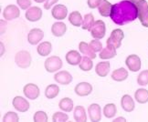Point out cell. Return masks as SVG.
<instances>
[{"instance_id": "obj_10", "label": "cell", "mask_w": 148, "mask_h": 122, "mask_svg": "<svg viewBox=\"0 0 148 122\" xmlns=\"http://www.w3.org/2000/svg\"><path fill=\"white\" fill-rule=\"evenodd\" d=\"M12 104L15 109L19 112H27L29 109V103L23 97L20 96L15 97L12 101Z\"/></svg>"}, {"instance_id": "obj_30", "label": "cell", "mask_w": 148, "mask_h": 122, "mask_svg": "<svg viewBox=\"0 0 148 122\" xmlns=\"http://www.w3.org/2000/svg\"><path fill=\"white\" fill-rule=\"evenodd\" d=\"M116 56V48L106 46L105 48H102V50L100 52V58L101 59H111Z\"/></svg>"}, {"instance_id": "obj_16", "label": "cell", "mask_w": 148, "mask_h": 122, "mask_svg": "<svg viewBox=\"0 0 148 122\" xmlns=\"http://www.w3.org/2000/svg\"><path fill=\"white\" fill-rule=\"evenodd\" d=\"M88 113L90 116V119L93 122H98L101 119V107L98 104H92L88 108Z\"/></svg>"}, {"instance_id": "obj_37", "label": "cell", "mask_w": 148, "mask_h": 122, "mask_svg": "<svg viewBox=\"0 0 148 122\" xmlns=\"http://www.w3.org/2000/svg\"><path fill=\"white\" fill-rule=\"evenodd\" d=\"M89 45H90V48H92L95 53L101 52L102 50V48H103V47H102L101 42H100L99 39H93V40H92L89 43Z\"/></svg>"}, {"instance_id": "obj_41", "label": "cell", "mask_w": 148, "mask_h": 122, "mask_svg": "<svg viewBox=\"0 0 148 122\" xmlns=\"http://www.w3.org/2000/svg\"><path fill=\"white\" fill-rule=\"evenodd\" d=\"M58 1L59 0H46V1H45V4H44V8L47 10L50 9L51 7H52L53 5H55Z\"/></svg>"}, {"instance_id": "obj_34", "label": "cell", "mask_w": 148, "mask_h": 122, "mask_svg": "<svg viewBox=\"0 0 148 122\" xmlns=\"http://www.w3.org/2000/svg\"><path fill=\"white\" fill-rule=\"evenodd\" d=\"M137 83L140 86L148 85V69L142 71L137 77Z\"/></svg>"}, {"instance_id": "obj_42", "label": "cell", "mask_w": 148, "mask_h": 122, "mask_svg": "<svg viewBox=\"0 0 148 122\" xmlns=\"http://www.w3.org/2000/svg\"><path fill=\"white\" fill-rule=\"evenodd\" d=\"M114 121H126V119H125L124 118H123V117H119V118L115 119Z\"/></svg>"}, {"instance_id": "obj_40", "label": "cell", "mask_w": 148, "mask_h": 122, "mask_svg": "<svg viewBox=\"0 0 148 122\" xmlns=\"http://www.w3.org/2000/svg\"><path fill=\"white\" fill-rule=\"evenodd\" d=\"M100 2H101V0H88L87 1L89 7L92 8V9L97 8L100 5Z\"/></svg>"}, {"instance_id": "obj_17", "label": "cell", "mask_w": 148, "mask_h": 122, "mask_svg": "<svg viewBox=\"0 0 148 122\" xmlns=\"http://www.w3.org/2000/svg\"><path fill=\"white\" fill-rule=\"evenodd\" d=\"M121 106L126 112H132L134 110L135 104L133 98L130 95H123L121 99Z\"/></svg>"}, {"instance_id": "obj_5", "label": "cell", "mask_w": 148, "mask_h": 122, "mask_svg": "<svg viewBox=\"0 0 148 122\" xmlns=\"http://www.w3.org/2000/svg\"><path fill=\"white\" fill-rule=\"evenodd\" d=\"M45 68L49 73H53L60 70L62 68V60L58 56H52L49 57L45 60Z\"/></svg>"}, {"instance_id": "obj_32", "label": "cell", "mask_w": 148, "mask_h": 122, "mask_svg": "<svg viewBox=\"0 0 148 122\" xmlns=\"http://www.w3.org/2000/svg\"><path fill=\"white\" fill-rule=\"evenodd\" d=\"M79 68L83 71H90L93 66L92 59L87 56L82 57L81 63L79 64Z\"/></svg>"}, {"instance_id": "obj_28", "label": "cell", "mask_w": 148, "mask_h": 122, "mask_svg": "<svg viewBox=\"0 0 148 122\" xmlns=\"http://www.w3.org/2000/svg\"><path fill=\"white\" fill-rule=\"evenodd\" d=\"M59 93H60V87L58 85H55V84L49 85L46 87V89H45V96L49 99H52L56 98L59 95Z\"/></svg>"}, {"instance_id": "obj_29", "label": "cell", "mask_w": 148, "mask_h": 122, "mask_svg": "<svg viewBox=\"0 0 148 122\" xmlns=\"http://www.w3.org/2000/svg\"><path fill=\"white\" fill-rule=\"evenodd\" d=\"M74 119L76 121H79V122H84L87 120V115H86V111H85V108L82 106H77L74 109Z\"/></svg>"}, {"instance_id": "obj_4", "label": "cell", "mask_w": 148, "mask_h": 122, "mask_svg": "<svg viewBox=\"0 0 148 122\" xmlns=\"http://www.w3.org/2000/svg\"><path fill=\"white\" fill-rule=\"evenodd\" d=\"M32 58L30 53L27 50H21L15 56V63L20 68H27L31 65Z\"/></svg>"}, {"instance_id": "obj_36", "label": "cell", "mask_w": 148, "mask_h": 122, "mask_svg": "<svg viewBox=\"0 0 148 122\" xmlns=\"http://www.w3.org/2000/svg\"><path fill=\"white\" fill-rule=\"evenodd\" d=\"M33 119L35 122H46L49 120V118H48V115L46 112L37 111L35 114H34Z\"/></svg>"}, {"instance_id": "obj_13", "label": "cell", "mask_w": 148, "mask_h": 122, "mask_svg": "<svg viewBox=\"0 0 148 122\" xmlns=\"http://www.w3.org/2000/svg\"><path fill=\"white\" fill-rule=\"evenodd\" d=\"M74 91L79 97H86L92 92V86L88 82H81L76 85Z\"/></svg>"}, {"instance_id": "obj_15", "label": "cell", "mask_w": 148, "mask_h": 122, "mask_svg": "<svg viewBox=\"0 0 148 122\" xmlns=\"http://www.w3.org/2000/svg\"><path fill=\"white\" fill-rule=\"evenodd\" d=\"M54 80L60 85H69L72 81V76L71 75L70 72L62 70L55 74Z\"/></svg>"}, {"instance_id": "obj_6", "label": "cell", "mask_w": 148, "mask_h": 122, "mask_svg": "<svg viewBox=\"0 0 148 122\" xmlns=\"http://www.w3.org/2000/svg\"><path fill=\"white\" fill-rule=\"evenodd\" d=\"M106 33V26L105 23L102 20H97L95 21L94 26H92L90 30V35L95 39H101L105 37Z\"/></svg>"}, {"instance_id": "obj_1", "label": "cell", "mask_w": 148, "mask_h": 122, "mask_svg": "<svg viewBox=\"0 0 148 122\" xmlns=\"http://www.w3.org/2000/svg\"><path fill=\"white\" fill-rule=\"evenodd\" d=\"M111 19L118 26H123L134 21L138 18V9L131 0H123L112 5Z\"/></svg>"}, {"instance_id": "obj_12", "label": "cell", "mask_w": 148, "mask_h": 122, "mask_svg": "<svg viewBox=\"0 0 148 122\" xmlns=\"http://www.w3.org/2000/svg\"><path fill=\"white\" fill-rule=\"evenodd\" d=\"M44 37V32L40 28H33L27 35V41L31 45H37Z\"/></svg>"}, {"instance_id": "obj_25", "label": "cell", "mask_w": 148, "mask_h": 122, "mask_svg": "<svg viewBox=\"0 0 148 122\" xmlns=\"http://www.w3.org/2000/svg\"><path fill=\"white\" fill-rule=\"evenodd\" d=\"M94 16L92 13H89V14H86L84 16L83 18V21H82V29L84 30H88V31H90L92 28V26H94Z\"/></svg>"}, {"instance_id": "obj_19", "label": "cell", "mask_w": 148, "mask_h": 122, "mask_svg": "<svg viewBox=\"0 0 148 122\" xmlns=\"http://www.w3.org/2000/svg\"><path fill=\"white\" fill-rule=\"evenodd\" d=\"M110 68H111V65H110V62H108V61H102V62H100L95 66L96 74L101 77H104L108 75V73H109Z\"/></svg>"}, {"instance_id": "obj_39", "label": "cell", "mask_w": 148, "mask_h": 122, "mask_svg": "<svg viewBox=\"0 0 148 122\" xmlns=\"http://www.w3.org/2000/svg\"><path fill=\"white\" fill-rule=\"evenodd\" d=\"M16 3H18V7L21 9L26 10V9H28L30 7L31 0H16Z\"/></svg>"}, {"instance_id": "obj_14", "label": "cell", "mask_w": 148, "mask_h": 122, "mask_svg": "<svg viewBox=\"0 0 148 122\" xmlns=\"http://www.w3.org/2000/svg\"><path fill=\"white\" fill-rule=\"evenodd\" d=\"M51 15H52V16L55 19L63 20L67 18L68 8L62 4L56 5L55 7L52 8V10H51Z\"/></svg>"}, {"instance_id": "obj_33", "label": "cell", "mask_w": 148, "mask_h": 122, "mask_svg": "<svg viewBox=\"0 0 148 122\" xmlns=\"http://www.w3.org/2000/svg\"><path fill=\"white\" fill-rule=\"evenodd\" d=\"M116 112H117L116 106L112 103L107 104L103 108V114L107 119L113 118L116 115Z\"/></svg>"}, {"instance_id": "obj_8", "label": "cell", "mask_w": 148, "mask_h": 122, "mask_svg": "<svg viewBox=\"0 0 148 122\" xmlns=\"http://www.w3.org/2000/svg\"><path fill=\"white\" fill-rule=\"evenodd\" d=\"M125 64L130 71L137 72L141 69V59L135 54H132L128 56L125 59Z\"/></svg>"}, {"instance_id": "obj_11", "label": "cell", "mask_w": 148, "mask_h": 122, "mask_svg": "<svg viewBox=\"0 0 148 122\" xmlns=\"http://www.w3.org/2000/svg\"><path fill=\"white\" fill-rule=\"evenodd\" d=\"M27 20L30 22H37L42 18V10L38 7H31L27 9L25 14Z\"/></svg>"}, {"instance_id": "obj_20", "label": "cell", "mask_w": 148, "mask_h": 122, "mask_svg": "<svg viewBox=\"0 0 148 122\" xmlns=\"http://www.w3.org/2000/svg\"><path fill=\"white\" fill-rule=\"evenodd\" d=\"M67 31V26L63 22H55L51 26V32L55 37H60L63 36Z\"/></svg>"}, {"instance_id": "obj_35", "label": "cell", "mask_w": 148, "mask_h": 122, "mask_svg": "<svg viewBox=\"0 0 148 122\" xmlns=\"http://www.w3.org/2000/svg\"><path fill=\"white\" fill-rule=\"evenodd\" d=\"M18 120H19L18 115L13 111H8L3 118V121L5 122H18Z\"/></svg>"}, {"instance_id": "obj_21", "label": "cell", "mask_w": 148, "mask_h": 122, "mask_svg": "<svg viewBox=\"0 0 148 122\" xmlns=\"http://www.w3.org/2000/svg\"><path fill=\"white\" fill-rule=\"evenodd\" d=\"M112 8V5L109 1H107V0H101L100 5L98 7V10L101 16H104V18L110 16Z\"/></svg>"}, {"instance_id": "obj_22", "label": "cell", "mask_w": 148, "mask_h": 122, "mask_svg": "<svg viewBox=\"0 0 148 122\" xmlns=\"http://www.w3.org/2000/svg\"><path fill=\"white\" fill-rule=\"evenodd\" d=\"M79 52H81L82 54H83L84 56H87V57L90 58L92 59H94V58H96V57H97L96 56V53L92 50V48H90L89 44L84 42V41L79 42Z\"/></svg>"}, {"instance_id": "obj_43", "label": "cell", "mask_w": 148, "mask_h": 122, "mask_svg": "<svg viewBox=\"0 0 148 122\" xmlns=\"http://www.w3.org/2000/svg\"><path fill=\"white\" fill-rule=\"evenodd\" d=\"M36 3H43V2H45L46 0H34Z\"/></svg>"}, {"instance_id": "obj_2", "label": "cell", "mask_w": 148, "mask_h": 122, "mask_svg": "<svg viewBox=\"0 0 148 122\" xmlns=\"http://www.w3.org/2000/svg\"><path fill=\"white\" fill-rule=\"evenodd\" d=\"M138 9V19L145 27H148V3L146 0H131Z\"/></svg>"}, {"instance_id": "obj_23", "label": "cell", "mask_w": 148, "mask_h": 122, "mask_svg": "<svg viewBox=\"0 0 148 122\" xmlns=\"http://www.w3.org/2000/svg\"><path fill=\"white\" fill-rule=\"evenodd\" d=\"M51 50H52V45H51V43L49 41H45V42H42L41 44H39L37 48V51H38V55L41 57L49 56Z\"/></svg>"}, {"instance_id": "obj_24", "label": "cell", "mask_w": 148, "mask_h": 122, "mask_svg": "<svg viewBox=\"0 0 148 122\" xmlns=\"http://www.w3.org/2000/svg\"><path fill=\"white\" fill-rule=\"evenodd\" d=\"M127 77H128V71L123 68H120L118 69H115L112 73V79L113 80L117 81V82L124 81Z\"/></svg>"}, {"instance_id": "obj_3", "label": "cell", "mask_w": 148, "mask_h": 122, "mask_svg": "<svg viewBox=\"0 0 148 122\" xmlns=\"http://www.w3.org/2000/svg\"><path fill=\"white\" fill-rule=\"evenodd\" d=\"M124 38L123 31L120 28H116L112 30L111 36L106 41V45L113 48H119L122 45V41Z\"/></svg>"}, {"instance_id": "obj_9", "label": "cell", "mask_w": 148, "mask_h": 122, "mask_svg": "<svg viewBox=\"0 0 148 122\" xmlns=\"http://www.w3.org/2000/svg\"><path fill=\"white\" fill-rule=\"evenodd\" d=\"M20 11L16 5H8L3 11V16L5 20H13L19 18Z\"/></svg>"}, {"instance_id": "obj_7", "label": "cell", "mask_w": 148, "mask_h": 122, "mask_svg": "<svg viewBox=\"0 0 148 122\" xmlns=\"http://www.w3.org/2000/svg\"><path fill=\"white\" fill-rule=\"evenodd\" d=\"M23 93L27 98L31 99V100H35L39 96V87L33 83H28L25 85L23 87Z\"/></svg>"}, {"instance_id": "obj_38", "label": "cell", "mask_w": 148, "mask_h": 122, "mask_svg": "<svg viewBox=\"0 0 148 122\" xmlns=\"http://www.w3.org/2000/svg\"><path fill=\"white\" fill-rule=\"evenodd\" d=\"M69 119V116L63 112H55L52 116V120L55 122L67 121Z\"/></svg>"}, {"instance_id": "obj_31", "label": "cell", "mask_w": 148, "mask_h": 122, "mask_svg": "<svg viewBox=\"0 0 148 122\" xmlns=\"http://www.w3.org/2000/svg\"><path fill=\"white\" fill-rule=\"evenodd\" d=\"M59 108L64 112H71L73 109V101L70 98H63L59 103Z\"/></svg>"}, {"instance_id": "obj_26", "label": "cell", "mask_w": 148, "mask_h": 122, "mask_svg": "<svg viewBox=\"0 0 148 122\" xmlns=\"http://www.w3.org/2000/svg\"><path fill=\"white\" fill-rule=\"evenodd\" d=\"M136 101L140 104H145L148 102V90L145 88H139L134 93Z\"/></svg>"}, {"instance_id": "obj_18", "label": "cell", "mask_w": 148, "mask_h": 122, "mask_svg": "<svg viewBox=\"0 0 148 122\" xmlns=\"http://www.w3.org/2000/svg\"><path fill=\"white\" fill-rule=\"evenodd\" d=\"M82 57L77 50H71L66 54V61L71 66H77L81 63Z\"/></svg>"}, {"instance_id": "obj_27", "label": "cell", "mask_w": 148, "mask_h": 122, "mask_svg": "<svg viewBox=\"0 0 148 122\" xmlns=\"http://www.w3.org/2000/svg\"><path fill=\"white\" fill-rule=\"evenodd\" d=\"M69 21L74 26H81L82 25L83 18L79 11H73L69 16Z\"/></svg>"}]
</instances>
